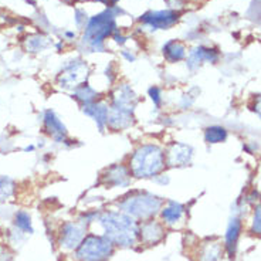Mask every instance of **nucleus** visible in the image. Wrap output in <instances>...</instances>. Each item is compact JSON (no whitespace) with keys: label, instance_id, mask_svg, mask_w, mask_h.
Segmentation results:
<instances>
[{"label":"nucleus","instance_id":"c756f323","mask_svg":"<svg viewBox=\"0 0 261 261\" xmlns=\"http://www.w3.org/2000/svg\"><path fill=\"white\" fill-rule=\"evenodd\" d=\"M65 1H70V0H65Z\"/></svg>","mask_w":261,"mask_h":261},{"label":"nucleus","instance_id":"7ed1b4c3","mask_svg":"<svg viewBox=\"0 0 261 261\" xmlns=\"http://www.w3.org/2000/svg\"><path fill=\"white\" fill-rule=\"evenodd\" d=\"M116 205L121 212L130 214L135 220H149L161 212L165 200L149 192H135L119 200Z\"/></svg>","mask_w":261,"mask_h":261},{"label":"nucleus","instance_id":"4be33fe9","mask_svg":"<svg viewBox=\"0 0 261 261\" xmlns=\"http://www.w3.org/2000/svg\"><path fill=\"white\" fill-rule=\"evenodd\" d=\"M226 139H227V130L223 127L213 125V127L206 128V130H205V141L210 145L224 142Z\"/></svg>","mask_w":261,"mask_h":261},{"label":"nucleus","instance_id":"f257e3e1","mask_svg":"<svg viewBox=\"0 0 261 261\" xmlns=\"http://www.w3.org/2000/svg\"><path fill=\"white\" fill-rule=\"evenodd\" d=\"M98 224L102 228L104 236L108 237L114 245L132 247L139 240V224L133 217L121 210L101 213L98 216Z\"/></svg>","mask_w":261,"mask_h":261},{"label":"nucleus","instance_id":"2eb2a0df","mask_svg":"<svg viewBox=\"0 0 261 261\" xmlns=\"http://www.w3.org/2000/svg\"><path fill=\"white\" fill-rule=\"evenodd\" d=\"M219 60V51L214 49H207V47H196L193 49L189 56H187V60H186V64L189 67V70H196L199 68V65L203 64L205 61H209V63H216Z\"/></svg>","mask_w":261,"mask_h":261},{"label":"nucleus","instance_id":"a211bd4d","mask_svg":"<svg viewBox=\"0 0 261 261\" xmlns=\"http://www.w3.org/2000/svg\"><path fill=\"white\" fill-rule=\"evenodd\" d=\"M242 220L240 217H233L228 223L227 231H226V250H227L228 257H234L236 250H237V242L242 233Z\"/></svg>","mask_w":261,"mask_h":261},{"label":"nucleus","instance_id":"7c9ffc66","mask_svg":"<svg viewBox=\"0 0 261 261\" xmlns=\"http://www.w3.org/2000/svg\"><path fill=\"white\" fill-rule=\"evenodd\" d=\"M260 200H261V196H260Z\"/></svg>","mask_w":261,"mask_h":261},{"label":"nucleus","instance_id":"39448f33","mask_svg":"<svg viewBox=\"0 0 261 261\" xmlns=\"http://www.w3.org/2000/svg\"><path fill=\"white\" fill-rule=\"evenodd\" d=\"M114 253V243L104 234H87L81 244L75 248L78 261H108Z\"/></svg>","mask_w":261,"mask_h":261},{"label":"nucleus","instance_id":"5701e85b","mask_svg":"<svg viewBox=\"0 0 261 261\" xmlns=\"http://www.w3.org/2000/svg\"><path fill=\"white\" fill-rule=\"evenodd\" d=\"M15 193V182L7 176H0V202L7 200Z\"/></svg>","mask_w":261,"mask_h":261},{"label":"nucleus","instance_id":"bb28decb","mask_svg":"<svg viewBox=\"0 0 261 261\" xmlns=\"http://www.w3.org/2000/svg\"><path fill=\"white\" fill-rule=\"evenodd\" d=\"M251 233L261 234V205H257V206H256L254 219H253V226H251Z\"/></svg>","mask_w":261,"mask_h":261},{"label":"nucleus","instance_id":"c85d7f7f","mask_svg":"<svg viewBox=\"0 0 261 261\" xmlns=\"http://www.w3.org/2000/svg\"><path fill=\"white\" fill-rule=\"evenodd\" d=\"M122 56H124V57H127V58H128V61H133V60H135V57H133L132 54H128V53H125V51H122Z\"/></svg>","mask_w":261,"mask_h":261},{"label":"nucleus","instance_id":"cd10ccee","mask_svg":"<svg viewBox=\"0 0 261 261\" xmlns=\"http://www.w3.org/2000/svg\"><path fill=\"white\" fill-rule=\"evenodd\" d=\"M253 110L257 112V115L259 116H261V95H259V97H256V99H254V105H253Z\"/></svg>","mask_w":261,"mask_h":261},{"label":"nucleus","instance_id":"ddd939ff","mask_svg":"<svg viewBox=\"0 0 261 261\" xmlns=\"http://www.w3.org/2000/svg\"><path fill=\"white\" fill-rule=\"evenodd\" d=\"M82 112L90 116L97 124L99 132H104L108 127V112H110V104L105 101L98 99L95 102L82 105Z\"/></svg>","mask_w":261,"mask_h":261},{"label":"nucleus","instance_id":"b1692460","mask_svg":"<svg viewBox=\"0 0 261 261\" xmlns=\"http://www.w3.org/2000/svg\"><path fill=\"white\" fill-rule=\"evenodd\" d=\"M15 224L17 228H20L21 231L26 233H33L32 227V219L29 216V213L26 212H19L15 217Z\"/></svg>","mask_w":261,"mask_h":261},{"label":"nucleus","instance_id":"4468645a","mask_svg":"<svg viewBox=\"0 0 261 261\" xmlns=\"http://www.w3.org/2000/svg\"><path fill=\"white\" fill-rule=\"evenodd\" d=\"M132 124H133V114L132 112L110 104L108 127L107 128L112 130H128Z\"/></svg>","mask_w":261,"mask_h":261},{"label":"nucleus","instance_id":"9b49d317","mask_svg":"<svg viewBox=\"0 0 261 261\" xmlns=\"http://www.w3.org/2000/svg\"><path fill=\"white\" fill-rule=\"evenodd\" d=\"M179 19V13L176 10H158V12H148L141 17V21L153 30H165L172 27Z\"/></svg>","mask_w":261,"mask_h":261},{"label":"nucleus","instance_id":"6ab92c4d","mask_svg":"<svg viewBox=\"0 0 261 261\" xmlns=\"http://www.w3.org/2000/svg\"><path fill=\"white\" fill-rule=\"evenodd\" d=\"M162 51L165 58L169 63H178V61H182L186 57L185 46L182 43H179V41H176V40H170V41L165 43Z\"/></svg>","mask_w":261,"mask_h":261},{"label":"nucleus","instance_id":"412c9836","mask_svg":"<svg viewBox=\"0 0 261 261\" xmlns=\"http://www.w3.org/2000/svg\"><path fill=\"white\" fill-rule=\"evenodd\" d=\"M223 245L219 243H207L199 253V261H222Z\"/></svg>","mask_w":261,"mask_h":261},{"label":"nucleus","instance_id":"9d476101","mask_svg":"<svg viewBox=\"0 0 261 261\" xmlns=\"http://www.w3.org/2000/svg\"><path fill=\"white\" fill-rule=\"evenodd\" d=\"M85 233H87V224H84L82 222L65 223L61 228L60 244L65 250H75L87 236Z\"/></svg>","mask_w":261,"mask_h":261},{"label":"nucleus","instance_id":"f03ea898","mask_svg":"<svg viewBox=\"0 0 261 261\" xmlns=\"http://www.w3.org/2000/svg\"><path fill=\"white\" fill-rule=\"evenodd\" d=\"M128 168L132 178L150 179L161 175L165 168V149L156 144H142L130 156Z\"/></svg>","mask_w":261,"mask_h":261},{"label":"nucleus","instance_id":"6e6552de","mask_svg":"<svg viewBox=\"0 0 261 261\" xmlns=\"http://www.w3.org/2000/svg\"><path fill=\"white\" fill-rule=\"evenodd\" d=\"M130 175L128 165H112L110 168H107L101 176V182L108 186V187H128L130 185Z\"/></svg>","mask_w":261,"mask_h":261},{"label":"nucleus","instance_id":"aec40b11","mask_svg":"<svg viewBox=\"0 0 261 261\" xmlns=\"http://www.w3.org/2000/svg\"><path fill=\"white\" fill-rule=\"evenodd\" d=\"M73 97L75 98L81 105H87V104H91V102L98 101L99 93L93 85H90L88 82H84V84H81L80 87H77L73 91Z\"/></svg>","mask_w":261,"mask_h":261},{"label":"nucleus","instance_id":"f3484780","mask_svg":"<svg viewBox=\"0 0 261 261\" xmlns=\"http://www.w3.org/2000/svg\"><path fill=\"white\" fill-rule=\"evenodd\" d=\"M185 212L186 210L182 203L175 202V200H169L161 209V217L166 226H176L179 222L183 220Z\"/></svg>","mask_w":261,"mask_h":261},{"label":"nucleus","instance_id":"20e7f679","mask_svg":"<svg viewBox=\"0 0 261 261\" xmlns=\"http://www.w3.org/2000/svg\"><path fill=\"white\" fill-rule=\"evenodd\" d=\"M114 32V13L112 10H105L88 20L85 33H84V41L91 47V50L98 51V50L104 49V40Z\"/></svg>","mask_w":261,"mask_h":261},{"label":"nucleus","instance_id":"a878e982","mask_svg":"<svg viewBox=\"0 0 261 261\" xmlns=\"http://www.w3.org/2000/svg\"><path fill=\"white\" fill-rule=\"evenodd\" d=\"M148 95H149L150 101L153 102V105H155L156 108H159V107L162 105V90H161L159 87H156V85L150 87V88L148 90Z\"/></svg>","mask_w":261,"mask_h":261},{"label":"nucleus","instance_id":"1a4fd4ad","mask_svg":"<svg viewBox=\"0 0 261 261\" xmlns=\"http://www.w3.org/2000/svg\"><path fill=\"white\" fill-rule=\"evenodd\" d=\"M138 102H139V97L136 95V93L128 84L116 85L111 93V105L119 107L125 111H130L132 114H133Z\"/></svg>","mask_w":261,"mask_h":261},{"label":"nucleus","instance_id":"0eeeda50","mask_svg":"<svg viewBox=\"0 0 261 261\" xmlns=\"http://www.w3.org/2000/svg\"><path fill=\"white\" fill-rule=\"evenodd\" d=\"M193 159V148L183 142H173L165 150V161L168 168H183Z\"/></svg>","mask_w":261,"mask_h":261},{"label":"nucleus","instance_id":"423d86ee","mask_svg":"<svg viewBox=\"0 0 261 261\" xmlns=\"http://www.w3.org/2000/svg\"><path fill=\"white\" fill-rule=\"evenodd\" d=\"M90 77V68L82 61H73L65 65L64 70L58 75V84L64 90H75L81 84L87 82Z\"/></svg>","mask_w":261,"mask_h":261},{"label":"nucleus","instance_id":"f8f14e48","mask_svg":"<svg viewBox=\"0 0 261 261\" xmlns=\"http://www.w3.org/2000/svg\"><path fill=\"white\" fill-rule=\"evenodd\" d=\"M165 237V226L155 219L144 220L139 224V242L145 245H153L159 243Z\"/></svg>","mask_w":261,"mask_h":261},{"label":"nucleus","instance_id":"dca6fc26","mask_svg":"<svg viewBox=\"0 0 261 261\" xmlns=\"http://www.w3.org/2000/svg\"><path fill=\"white\" fill-rule=\"evenodd\" d=\"M44 128L56 142H61V144L67 142V128L61 122V119L53 111H46L44 114Z\"/></svg>","mask_w":261,"mask_h":261},{"label":"nucleus","instance_id":"393cba45","mask_svg":"<svg viewBox=\"0 0 261 261\" xmlns=\"http://www.w3.org/2000/svg\"><path fill=\"white\" fill-rule=\"evenodd\" d=\"M47 46V41L40 37V36H34V37H30V40L27 41V50H30L32 53H37L40 50H43Z\"/></svg>","mask_w":261,"mask_h":261}]
</instances>
